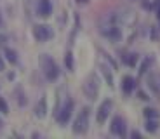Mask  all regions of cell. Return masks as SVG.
Segmentation results:
<instances>
[{"label":"cell","mask_w":160,"mask_h":139,"mask_svg":"<svg viewBox=\"0 0 160 139\" xmlns=\"http://www.w3.org/2000/svg\"><path fill=\"white\" fill-rule=\"evenodd\" d=\"M38 66H40V70H42V73H44L45 80L56 82V80L59 78L61 70H59L58 63L54 61V57H52L51 54H40L38 56Z\"/></svg>","instance_id":"obj_1"},{"label":"cell","mask_w":160,"mask_h":139,"mask_svg":"<svg viewBox=\"0 0 160 139\" xmlns=\"http://www.w3.org/2000/svg\"><path fill=\"white\" fill-rule=\"evenodd\" d=\"M89 125H91V108L84 106L78 111V115L75 117V120H73L72 131L77 136H84V134H87Z\"/></svg>","instance_id":"obj_2"},{"label":"cell","mask_w":160,"mask_h":139,"mask_svg":"<svg viewBox=\"0 0 160 139\" xmlns=\"http://www.w3.org/2000/svg\"><path fill=\"white\" fill-rule=\"evenodd\" d=\"M73 110H75V101H73L72 97H66V99H64V103L61 104V106L58 104L56 111H54V118H56L58 125L64 127V125L70 122V118H72Z\"/></svg>","instance_id":"obj_3"},{"label":"cell","mask_w":160,"mask_h":139,"mask_svg":"<svg viewBox=\"0 0 160 139\" xmlns=\"http://www.w3.org/2000/svg\"><path fill=\"white\" fill-rule=\"evenodd\" d=\"M82 92H84V96L87 99H91V101L98 99V96H99V78H98L96 73H91L84 80V83H82Z\"/></svg>","instance_id":"obj_4"},{"label":"cell","mask_w":160,"mask_h":139,"mask_svg":"<svg viewBox=\"0 0 160 139\" xmlns=\"http://www.w3.org/2000/svg\"><path fill=\"white\" fill-rule=\"evenodd\" d=\"M33 38L38 44H45V42L54 38V30L49 24H35L33 26Z\"/></svg>","instance_id":"obj_5"},{"label":"cell","mask_w":160,"mask_h":139,"mask_svg":"<svg viewBox=\"0 0 160 139\" xmlns=\"http://www.w3.org/2000/svg\"><path fill=\"white\" fill-rule=\"evenodd\" d=\"M110 132L117 137H125L127 136V122L124 120V117L115 115L112 118V123H110Z\"/></svg>","instance_id":"obj_6"},{"label":"cell","mask_w":160,"mask_h":139,"mask_svg":"<svg viewBox=\"0 0 160 139\" xmlns=\"http://www.w3.org/2000/svg\"><path fill=\"white\" fill-rule=\"evenodd\" d=\"M112 110H113V101L106 97V99L98 106V111H96V122H98V125H103V123L108 120Z\"/></svg>","instance_id":"obj_7"},{"label":"cell","mask_w":160,"mask_h":139,"mask_svg":"<svg viewBox=\"0 0 160 139\" xmlns=\"http://www.w3.org/2000/svg\"><path fill=\"white\" fill-rule=\"evenodd\" d=\"M99 32H101V35H103L104 38H108L110 42H120V40H122V30H120V26L117 23H110L108 26H103Z\"/></svg>","instance_id":"obj_8"},{"label":"cell","mask_w":160,"mask_h":139,"mask_svg":"<svg viewBox=\"0 0 160 139\" xmlns=\"http://www.w3.org/2000/svg\"><path fill=\"white\" fill-rule=\"evenodd\" d=\"M52 11H54V7H52L51 0H37L35 12H37V16H38V17L47 19V17L52 16Z\"/></svg>","instance_id":"obj_9"},{"label":"cell","mask_w":160,"mask_h":139,"mask_svg":"<svg viewBox=\"0 0 160 139\" xmlns=\"http://www.w3.org/2000/svg\"><path fill=\"white\" fill-rule=\"evenodd\" d=\"M138 82L134 77L131 75H124L122 77V82H120V87H122V92H124L125 96H131L132 92H134V89H136Z\"/></svg>","instance_id":"obj_10"},{"label":"cell","mask_w":160,"mask_h":139,"mask_svg":"<svg viewBox=\"0 0 160 139\" xmlns=\"http://www.w3.org/2000/svg\"><path fill=\"white\" fill-rule=\"evenodd\" d=\"M35 117L37 118H45V117H47V99H45V96H42L38 99V103H37Z\"/></svg>","instance_id":"obj_11"},{"label":"cell","mask_w":160,"mask_h":139,"mask_svg":"<svg viewBox=\"0 0 160 139\" xmlns=\"http://www.w3.org/2000/svg\"><path fill=\"white\" fill-rule=\"evenodd\" d=\"M99 72L103 73L104 80H106V85H108V87H113L115 83H113V75H112V70H110L108 64L101 63V64H99Z\"/></svg>","instance_id":"obj_12"},{"label":"cell","mask_w":160,"mask_h":139,"mask_svg":"<svg viewBox=\"0 0 160 139\" xmlns=\"http://www.w3.org/2000/svg\"><path fill=\"white\" fill-rule=\"evenodd\" d=\"M122 61H124L125 66L134 68V66L138 64V61H139V54H136V52H129V54H124V56H122Z\"/></svg>","instance_id":"obj_13"},{"label":"cell","mask_w":160,"mask_h":139,"mask_svg":"<svg viewBox=\"0 0 160 139\" xmlns=\"http://www.w3.org/2000/svg\"><path fill=\"white\" fill-rule=\"evenodd\" d=\"M153 61H155V59H153V56H146V57H144V59H143V63L139 64V70H138L139 77H143L144 73L148 72V70H150V66L153 64Z\"/></svg>","instance_id":"obj_14"},{"label":"cell","mask_w":160,"mask_h":139,"mask_svg":"<svg viewBox=\"0 0 160 139\" xmlns=\"http://www.w3.org/2000/svg\"><path fill=\"white\" fill-rule=\"evenodd\" d=\"M4 56H5V61H9L11 64H18V52L11 47H4Z\"/></svg>","instance_id":"obj_15"},{"label":"cell","mask_w":160,"mask_h":139,"mask_svg":"<svg viewBox=\"0 0 160 139\" xmlns=\"http://www.w3.org/2000/svg\"><path fill=\"white\" fill-rule=\"evenodd\" d=\"M158 120L157 118H146V123H144V131L150 132V134H155L158 131Z\"/></svg>","instance_id":"obj_16"},{"label":"cell","mask_w":160,"mask_h":139,"mask_svg":"<svg viewBox=\"0 0 160 139\" xmlns=\"http://www.w3.org/2000/svg\"><path fill=\"white\" fill-rule=\"evenodd\" d=\"M64 66L68 72H75V56H73L72 51H68L64 54Z\"/></svg>","instance_id":"obj_17"},{"label":"cell","mask_w":160,"mask_h":139,"mask_svg":"<svg viewBox=\"0 0 160 139\" xmlns=\"http://www.w3.org/2000/svg\"><path fill=\"white\" fill-rule=\"evenodd\" d=\"M14 96H16V101H18V104L19 106H26V96H24V91H23V87L21 85H18L16 89H14Z\"/></svg>","instance_id":"obj_18"},{"label":"cell","mask_w":160,"mask_h":139,"mask_svg":"<svg viewBox=\"0 0 160 139\" xmlns=\"http://www.w3.org/2000/svg\"><path fill=\"white\" fill-rule=\"evenodd\" d=\"M143 115H144V118H157V120H160V111L155 110V108H150V106L143 110Z\"/></svg>","instance_id":"obj_19"},{"label":"cell","mask_w":160,"mask_h":139,"mask_svg":"<svg viewBox=\"0 0 160 139\" xmlns=\"http://www.w3.org/2000/svg\"><path fill=\"white\" fill-rule=\"evenodd\" d=\"M150 38H152L153 42H158V40H160V32H158V28H157V26L150 28Z\"/></svg>","instance_id":"obj_20"},{"label":"cell","mask_w":160,"mask_h":139,"mask_svg":"<svg viewBox=\"0 0 160 139\" xmlns=\"http://www.w3.org/2000/svg\"><path fill=\"white\" fill-rule=\"evenodd\" d=\"M0 113H4V115L9 113V104H7V101H5L4 97H0Z\"/></svg>","instance_id":"obj_21"},{"label":"cell","mask_w":160,"mask_h":139,"mask_svg":"<svg viewBox=\"0 0 160 139\" xmlns=\"http://www.w3.org/2000/svg\"><path fill=\"white\" fill-rule=\"evenodd\" d=\"M103 56H104V59H106V61H108V63H110V64H112V66H113V70H117V68H118V64H117V61L113 59L112 56H108V54H106V52H103Z\"/></svg>","instance_id":"obj_22"},{"label":"cell","mask_w":160,"mask_h":139,"mask_svg":"<svg viewBox=\"0 0 160 139\" xmlns=\"http://www.w3.org/2000/svg\"><path fill=\"white\" fill-rule=\"evenodd\" d=\"M150 87L153 89V92H155V94H160V87H158V83H157L155 78H150Z\"/></svg>","instance_id":"obj_23"},{"label":"cell","mask_w":160,"mask_h":139,"mask_svg":"<svg viewBox=\"0 0 160 139\" xmlns=\"http://www.w3.org/2000/svg\"><path fill=\"white\" fill-rule=\"evenodd\" d=\"M138 99H141V101H150V96L146 94L144 91H138Z\"/></svg>","instance_id":"obj_24"},{"label":"cell","mask_w":160,"mask_h":139,"mask_svg":"<svg viewBox=\"0 0 160 139\" xmlns=\"http://www.w3.org/2000/svg\"><path fill=\"white\" fill-rule=\"evenodd\" d=\"M152 11H160V0H152Z\"/></svg>","instance_id":"obj_25"},{"label":"cell","mask_w":160,"mask_h":139,"mask_svg":"<svg viewBox=\"0 0 160 139\" xmlns=\"http://www.w3.org/2000/svg\"><path fill=\"white\" fill-rule=\"evenodd\" d=\"M131 137H134V139H141V132H139V131H132V132H131Z\"/></svg>","instance_id":"obj_26"},{"label":"cell","mask_w":160,"mask_h":139,"mask_svg":"<svg viewBox=\"0 0 160 139\" xmlns=\"http://www.w3.org/2000/svg\"><path fill=\"white\" fill-rule=\"evenodd\" d=\"M5 44H7V35H0V45L5 47Z\"/></svg>","instance_id":"obj_27"},{"label":"cell","mask_w":160,"mask_h":139,"mask_svg":"<svg viewBox=\"0 0 160 139\" xmlns=\"http://www.w3.org/2000/svg\"><path fill=\"white\" fill-rule=\"evenodd\" d=\"M5 70V61H4V56H0V72Z\"/></svg>","instance_id":"obj_28"},{"label":"cell","mask_w":160,"mask_h":139,"mask_svg":"<svg viewBox=\"0 0 160 139\" xmlns=\"http://www.w3.org/2000/svg\"><path fill=\"white\" fill-rule=\"evenodd\" d=\"M77 4L78 5H85V4H89V2H91V0H75Z\"/></svg>","instance_id":"obj_29"},{"label":"cell","mask_w":160,"mask_h":139,"mask_svg":"<svg viewBox=\"0 0 160 139\" xmlns=\"http://www.w3.org/2000/svg\"><path fill=\"white\" fill-rule=\"evenodd\" d=\"M2 129H4V120L0 118V131H2Z\"/></svg>","instance_id":"obj_30"},{"label":"cell","mask_w":160,"mask_h":139,"mask_svg":"<svg viewBox=\"0 0 160 139\" xmlns=\"http://www.w3.org/2000/svg\"><path fill=\"white\" fill-rule=\"evenodd\" d=\"M155 14H157V19H158V23H160V11H157Z\"/></svg>","instance_id":"obj_31"},{"label":"cell","mask_w":160,"mask_h":139,"mask_svg":"<svg viewBox=\"0 0 160 139\" xmlns=\"http://www.w3.org/2000/svg\"><path fill=\"white\" fill-rule=\"evenodd\" d=\"M2 24H4V19H2V14H0V28H2Z\"/></svg>","instance_id":"obj_32"}]
</instances>
